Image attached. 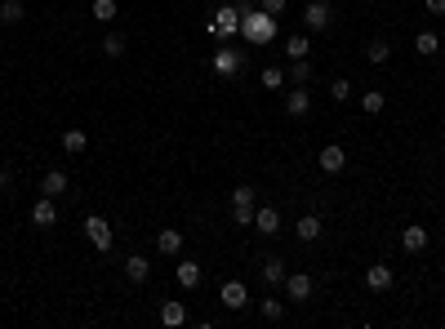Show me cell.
Returning <instances> with one entry per match:
<instances>
[{
    "mask_svg": "<svg viewBox=\"0 0 445 329\" xmlns=\"http://www.w3.org/2000/svg\"><path fill=\"white\" fill-rule=\"evenodd\" d=\"M312 289H316V285H312V276H307V272H290V276H285V294H290L294 302H307V298H312Z\"/></svg>",
    "mask_w": 445,
    "mask_h": 329,
    "instance_id": "obj_9",
    "label": "cell"
},
{
    "mask_svg": "<svg viewBox=\"0 0 445 329\" xmlns=\"http://www.w3.org/2000/svg\"><path fill=\"white\" fill-rule=\"evenodd\" d=\"M285 80H290V85H307L312 80V63H307V58H294L290 71H285Z\"/></svg>",
    "mask_w": 445,
    "mask_h": 329,
    "instance_id": "obj_28",
    "label": "cell"
},
{
    "mask_svg": "<svg viewBox=\"0 0 445 329\" xmlns=\"http://www.w3.org/2000/svg\"><path fill=\"white\" fill-rule=\"evenodd\" d=\"M285 112H290L294 120H303V116L312 112V94L303 89V85H294V89H290V94H285Z\"/></svg>",
    "mask_w": 445,
    "mask_h": 329,
    "instance_id": "obj_10",
    "label": "cell"
},
{
    "mask_svg": "<svg viewBox=\"0 0 445 329\" xmlns=\"http://www.w3.org/2000/svg\"><path fill=\"white\" fill-rule=\"evenodd\" d=\"M63 191H67V174H63V169H45V174H41V196H63Z\"/></svg>",
    "mask_w": 445,
    "mask_h": 329,
    "instance_id": "obj_14",
    "label": "cell"
},
{
    "mask_svg": "<svg viewBox=\"0 0 445 329\" xmlns=\"http://www.w3.org/2000/svg\"><path fill=\"white\" fill-rule=\"evenodd\" d=\"M258 85H263L268 94H276V89H285L290 80H285V71H281V67H263V71H258Z\"/></svg>",
    "mask_w": 445,
    "mask_h": 329,
    "instance_id": "obj_23",
    "label": "cell"
},
{
    "mask_svg": "<svg viewBox=\"0 0 445 329\" xmlns=\"http://www.w3.org/2000/svg\"><path fill=\"white\" fill-rule=\"evenodd\" d=\"M321 231H326V223H321L316 214H303V218L294 223V236H298V240H321Z\"/></svg>",
    "mask_w": 445,
    "mask_h": 329,
    "instance_id": "obj_16",
    "label": "cell"
},
{
    "mask_svg": "<svg viewBox=\"0 0 445 329\" xmlns=\"http://www.w3.org/2000/svg\"><path fill=\"white\" fill-rule=\"evenodd\" d=\"M210 31H214V36H223V41H227V36H240V9H236V5H223L219 14H214Z\"/></svg>",
    "mask_w": 445,
    "mask_h": 329,
    "instance_id": "obj_5",
    "label": "cell"
},
{
    "mask_svg": "<svg viewBox=\"0 0 445 329\" xmlns=\"http://www.w3.org/2000/svg\"><path fill=\"white\" fill-rule=\"evenodd\" d=\"M414 54L437 58V54H441V36H437V31H418V36H414Z\"/></svg>",
    "mask_w": 445,
    "mask_h": 329,
    "instance_id": "obj_21",
    "label": "cell"
},
{
    "mask_svg": "<svg viewBox=\"0 0 445 329\" xmlns=\"http://www.w3.org/2000/svg\"><path fill=\"white\" fill-rule=\"evenodd\" d=\"M285 276H290V267H285V258H263V285H285Z\"/></svg>",
    "mask_w": 445,
    "mask_h": 329,
    "instance_id": "obj_15",
    "label": "cell"
},
{
    "mask_svg": "<svg viewBox=\"0 0 445 329\" xmlns=\"http://www.w3.org/2000/svg\"><path fill=\"white\" fill-rule=\"evenodd\" d=\"M254 210L258 205H232V223L236 227H254Z\"/></svg>",
    "mask_w": 445,
    "mask_h": 329,
    "instance_id": "obj_31",
    "label": "cell"
},
{
    "mask_svg": "<svg viewBox=\"0 0 445 329\" xmlns=\"http://www.w3.org/2000/svg\"><path fill=\"white\" fill-rule=\"evenodd\" d=\"M428 227H418V223H410V227H401V249L405 254H423L428 249Z\"/></svg>",
    "mask_w": 445,
    "mask_h": 329,
    "instance_id": "obj_8",
    "label": "cell"
},
{
    "mask_svg": "<svg viewBox=\"0 0 445 329\" xmlns=\"http://www.w3.org/2000/svg\"><path fill=\"white\" fill-rule=\"evenodd\" d=\"M232 205H254V187H249V182L232 187Z\"/></svg>",
    "mask_w": 445,
    "mask_h": 329,
    "instance_id": "obj_34",
    "label": "cell"
},
{
    "mask_svg": "<svg viewBox=\"0 0 445 329\" xmlns=\"http://www.w3.org/2000/svg\"><path fill=\"white\" fill-rule=\"evenodd\" d=\"M365 58H370V63H388V58H392V45H388V41H370V45H365Z\"/></svg>",
    "mask_w": 445,
    "mask_h": 329,
    "instance_id": "obj_30",
    "label": "cell"
},
{
    "mask_svg": "<svg viewBox=\"0 0 445 329\" xmlns=\"http://www.w3.org/2000/svg\"><path fill=\"white\" fill-rule=\"evenodd\" d=\"M89 14H94V22L112 27V22H116V0H94V5H89Z\"/></svg>",
    "mask_w": 445,
    "mask_h": 329,
    "instance_id": "obj_25",
    "label": "cell"
},
{
    "mask_svg": "<svg viewBox=\"0 0 445 329\" xmlns=\"http://www.w3.org/2000/svg\"><path fill=\"white\" fill-rule=\"evenodd\" d=\"M174 280H178V285H183V289H196V285H200V263L183 258V263L174 267Z\"/></svg>",
    "mask_w": 445,
    "mask_h": 329,
    "instance_id": "obj_17",
    "label": "cell"
},
{
    "mask_svg": "<svg viewBox=\"0 0 445 329\" xmlns=\"http://www.w3.org/2000/svg\"><path fill=\"white\" fill-rule=\"evenodd\" d=\"M161 325H187V307H183V302H178V298H170V302H165V307H161Z\"/></svg>",
    "mask_w": 445,
    "mask_h": 329,
    "instance_id": "obj_22",
    "label": "cell"
},
{
    "mask_svg": "<svg viewBox=\"0 0 445 329\" xmlns=\"http://www.w3.org/2000/svg\"><path fill=\"white\" fill-rule=\"evenodd\" d=\"M31 223L36 227H54L58 223V205H54V196H41L31 205Z\"/></svg>",
    "mask_w": 445,
    "mask_h": 329,
    "instance_id": "obj_11",
    "label": "cell"
},
{
    "mask_svg": "<svg viewBox=\"0 0 445 329\" xmlns=\"http://www.w3.org/2000/svg\"><path fill=\"white\" fill-rule=\"evenodd\" d=\"M125 50H129V45H125V36H120V31H107L103 36V54L107 58H125Z\"/></svg>",
    "mask_w": 445,
    "mask_h": 329,
    "instance_id": "obj_29",
    "label": "cell"
},
{
    "mask_svg": "<svg viewBox=\"0 0 445 329\" xmlns=\"http://www.w3.org/2000/svg\"><path fill=\"white\" fill-rule=\"evenodd\" d=\"M258 9H263V14H272V18H281L285 14V0H258Z\"/></svg>",
    "mask_w": 445,
    "mask_h": 329,
    "instance_id": "obj_35",
    "label": "cell"
},
{
    "mask_svg": "<svg viewBox=\"0 0 445 329\" xmlns=\"http://www.w3.org/2000/svg\"><path fill=\"white\" fill-rule=\"evenodd\" d=\"M330 22H334V9L326 0H307L303 5V27L307 31H330Z\"/></svg>",
    "mask_w": 445,
    "mask_h": 329,
    "instance_id": "obj_3",
    "label": "cell"
},
{
    "mask_svg": "<svg viewBox=\"0 0 445 329\" xmlns=\"http://www.w3.org/2000/svg\"><path fill=\"white\" fill-rule=\"evenodd\" d=\"M316 165L326 169V174H339V169L347 165V152L339 147V142H330V147H321V156H316Z\"/></svg>",
    "mask_w": 445,
    "mask_h": 329,
    "instance_id": "obj_12",
    "label": "cell"
},
{
    "mask_svg": "<svg viewBox=\"0 0 445 329\" xmlns=\"http://www.w3.org/2000/svg\"><path fill=\"white\" fill-rule=\"evenodd\" d=\"M22 18H27V5H22V0H0V22L14 27V22H22Z\"/></svg>",
    "mask_w": 445,
    "mask_h": 329,
    "instance_id": "obj_24",
    "label": "cell"
},
{
    "mask_svg": "<svg viewBox=\"0 0 445 329\" xmlns=\"http://www.w3.org/2000/svg\"><path fill=\"white\" fill-rule=\"evenodd\" d=\"M85 236L94 240V249H112V245H116L112 223H107V218H99V214H89V218H85Z\"/></svg>",
    "mask_w": 445,
    "mask_h": 329,
    "instance_id": "obj_4",
    "label": "cell"
},
{
    "mask_svg": "<svg viewBox=\"0 0 445 329\" xmlns=\"http://www.w3.org/2000/svg\"><path fill=\"white\" fill-rule=\"evenodd\" d=\"M307 54H312V41H307L303 31H298V36H290V41H285V58H290V63H294V58H307Z\"/></svg>",
    "mask_w": 445,
    "mask_h": 329,
    "instance_id": "obj_27",
    "label": "cell"
},
{
    "mask_svg": "<svg viewBox=\"0 0 445 329\" xmlns=\"http://www.w3.org/2000/svg\"><path fill=\"white\" fill-rule=\"evenodd\" d=\"M330 98L334 103H347V98H352V80H334L330 85Z\"/></svg>",
    "mask_w": 445,
    "mask_h": 329,
    "instance_id": "obj_33",
    "label": "cell"
},
{
    "mask_svg": "<svg viewBox=\"0 0 445 329\" xmlns=\"http://www.w3.org/2000/svg\"><path fill=\"white\" fill-rule=\"evenodd\" d=\"M156 249H161V254H170V258H174V254H183V231L165 227L161 236H156Z\"/></svg>",
    "mask_w": 445,
    "mask_h": 329,
    "instance_id": "obj_19",
    "label": "cell"
},
{
    "mask_svg": "<svg viewBox=\"0 0 445 329\" xmlns=\"http://www.w3.org/2000/svg\"><path fill=\"white\" fill-rule=\"evenodd\" d=\"M5 182H9V174H5V169H0V191H5Z\"/></svg>",
    "mask_w": 445,
    "mask_h": 329,
    "instance_id": "obj_37",
    "label": "cell"
},
{
    "mask_svg": "<svg viewBox=\"0 0 445 329\" xmlns=\"http://www.w3.org/2000/svg\"><path fill=\"white\" fill-rule=\"evenodd\" d=\"M85 147H89L85 129H67V133H63V152H67V156H80Z\"/></svg>",
    "mask_w": 445,
    "mask_h": 329,
    "instance_id": "obj_26",
    "label": "cell"
},
{
    "mask_svg": "<svg viewBox=\"0 0 445 329\" xmlns=\"http://www.w3.org/2000/svg\"><path fill=\"white\" fill-rule=\"evenodd\" d=\"M383 107H388V94H383V89H365V94H360V112H365V116H383Z\"/></svg>",
    "mask_w": 445,
    "mask_h": 329,
    "instance_id": "obj_20",
    "label": "cell"
},
{
    "mask_svg": "<svg viewBox=\"0 0 445 329\" xmlns=\"http://www.w3.org/2000/svg\"><path fill=\"white\" fill-rule=\"evenodd\" d=\"M236 9H240V41H245L249 50H263V45H272L276 18H272V14H258V5H236Z\"/></svg>",
    "mask_w": 445,
    "mask_h": 329,
    "instance_id": "obj_1",
    "label": "cell"
},
{
    "mask_svg": "<svg viewBox=\"0 0 445 329\" xmlns=\"http://www.w3.org/2000/svg\"><path fill=\"white\" fill-rule=\"evenodd\" d=\"M254 227H258V236H276V231H281V214H276L272 205H258V210H254Z\"/></svg>",
    "mask_w": 445,
    "mask_h": 329,
    "instance_id": "obj_13",
    "label": "cell"
},
{
    "mask_svg": "<svg viewBox=\"0 0 445 329\" xmlns=\"http://www.w3.org/2000/svg\"><path fill=\"white\" fill-rule=\"evenodd\" d=\"M428 5V14H445V0H423Z\"/></svg>",
    "mask_w": 445,
    "mask_h": 329,
    "instance_id": "obj_36",
    "label": "cell"
},
{
    "mask_svg": "<svg viewBox=\"0 0 445 329\" xmlns=\"http://www.w3.org/2000/svg\"><path fill=\"white\" fill-rule=\"evenodd\" d=\"M392 267L388 263H370L365 267V289H370V294H388V289H392Z\"/></svg>",
    "mask_w": 445,
    "mask_h": 329,
    "instance_id": "obj_6",
    "label": "cell"
},
{
    "mask_svg": "<svg viewBox=\"0 0 445 329\" xmlns=\"http://www.w3.org/2000/svg\"><path fill=\"white\" fill-rule=\"evenodd\" d=\"M125 276L134 280V285H143V280L152 276V263L143 258V254H129V258H125Z\"/></svg>",
    "mask_w": 445,
    "mask_h": 329,
    "instance_id": "obj_18",
    "label": "cell"
},
{
    "mask_svg": "<svg viewBox=\"0 0 445 329\" xmlns=\"http://www.w3.org/2000/svg\"><path fill=\"white\" fill-rule=\"evenodd\" d=\"M210 67H214V76L236 80V76H240V67H245V50H236V45H223V50H214Z\"/></svg>",
    "mask_w": 445,
    "mask_h": 329,
    "instance_id": "obj_2",
    "label": "cell"
},
{
    "mask_svg": "<svg viewBox=\"0 0 445 329\" xmlns=\"http://www.w3.org/2000/svg\"><path fill=\"white\" fill-rule=\"evenodd\" d=\"M219 298H223V307H227V312H245V307H249V289L240 285V280H227Z\"/></svg>",
    "mask_w": 445,
    "mask_h": 329,
    "instance_id": "obj_7",
    "label": "cell"
},
{
    "mask_svg": "<svg viewBox=\"0 0 445 329\" xmlns=\"http://www.w3.org/2000/svg\"><path fill=\"white\" fill-rule=\"evenodd\" d=\"M258 312L268 316V321H281V316H285V302H281V298H258Z\"/></svg>",
    "mask_w": 445,
    "mask_h": 329,
    "instance_id": "obj_32",
    "label": "cell"
}]
</instances>
